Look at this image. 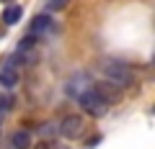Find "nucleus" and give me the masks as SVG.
<instances>
[{"label":"nucleus","mask_w":155,"mask_h":149,"mask_svg":"<svg viewBox=\"0 0 155 149\" xmlns=\"http://www.w3.org/2000/svg\"><path fill=\"white\" fill-rule=\"evenodd\" d=\"M11 108H13V95L11 93H3V95H0V116L8 113Z\"/></svg>","instance_id":"9"},{"label":"nucleus","mask_w":155,"mask_h":149,"mask_svg":"<svg viewBox=\"0 0 155 149\" xmlns=\"http://www.w3.org/2000/svg\"><path fill=\"white\" fill-rule=\"evenodd\" d=\"M34 149H52V147L47 141H36V144H34Z\"/></svg>","instance_id":"14"},{"label":"nucleus","mask_w":155,"mask_h":149,"mask_svg":"<svg viewBox=\"0 0 155 149\" xmlns=\"http://www.w3.org/2000/svg\"><path fill=\"white\" fill-rule=\"evenodd\" d=\"M11 147L13 149H31V134L23 131V129H21V131H16L11 136Z\"/></svg>","instance_id":"7"},{"label":"nucleus","mask_w":155,"mask_h":149,"mask_svg":"<svg viewBox=\"0 0 155 149\" xmlns=\"http://www.w3.org/2000/svg\"><path fill=\"white\" fill-rule=\"evenodd\" d=\"M57 131H60V136H65V139H78L80 134H83V116H78V113L65 116L62 123L57 126Z\"/></svg>","instance_id":"3"},{"label":"nucleus","mask_w":155,"mask_h":149,"mask_svg":"<svg viewBox=\"0 0 155 149\" xmlns=\"http://www.w3.org/2000/svg\"><path fill=\"white\" fill-rule=\"evenodd\" d=\"M60 149H67V147H60Z\"/></svg>","instance_id":"16"},{"label":"nucleus","mask_w":155,"mask_h":149,"mask_svg":"<svg viewBox=\"0 0 155 149\" xmlns=\"http://www.w3.org/2000/svg\"><path fill=\"white\" fill-rule=\"evenodd\" d=\"M98 141H101V134H93V139H88V141H85V149H93Z\"/></svg>","instance_id":"12"},{"label":"nucleus","mask_w":155,"mask_h":149,"mask_svg":"<svg viewBox=\"0 0 155 149\" xmlns=\"http://www.w3.org/2000/svg\"><path fill=\"white\" fill-rule=\"evenodd\" d=\"M21 16H23V8L21 5H5V11H3V23H8V26H16L18 21H21Z\"/></svg>","instance_id":"6"},{"label":"nucleus","mask_w":155,"mask_h":149,"mask_svg":"<svg viewBox=\"0 0 155 149\" xmlns=\"http://www.w3.org/2000/svg\"><path fill=\"white\" fill-rule=\"evenodd\" d=\"M67 3H70V0H49V8H52V11H62Z\"/></svg>","instance_id":"11"},{"label":"nucleus","mask_w":155,"mask_h":149,"mask_svg":"<svg viewBox=\"0 0 155 149\" xmlns=\"http://www.w3.org/2000/svg\"><path fill=\"white\" fill-rule=\"evenodd\" d=\"M34 44H36V39H34V36H26V39L21 41V44H18V51H26V49H34Z\"/></svg>","instance_id":"10"},{"label":"nucleus","mask_w":155,"mask_h":149,"mask_svg":"<svg viewBox=\"0 0 155 149\" xmlns=\"http://www.w3.org/2000/svg\"><path fill=\"white\" fill-rule=\"evenodd\" d=\"M78 103H80V108L88 113V116H93V118H101V116H106V105L101 103L96 95H91V90H85L80 98H78Z\"/></svg>","instance_id":"4"},{"label":"nucleus","mask_w":155,"mask_h":149,"mask_svg":"<svg viewBox=\"0 0 155 149\" xmlns=\"http://www.w3.org/2000/svg\"><path fill=\"white\" fill-rule=\"evenodd\" d=\"M54 131H57L54 123H44V129H41V134H54Z\"/></svg>","instance_id":"13"},{"label":"nucleus","mask_w":155,"mask_h":149,"mask_svg":"<svg viewBox=\"0 0 155 149\" xmlns=\"http://www.w3.org/2000/svg\"><path fill=\"white\" fill-rule=\"evenodd\" d=\"M88 90H91V95H96V98H98L101 103L106 105V108L122 100V90L116 88V85L106 82V80H98V82H91V88H88Z\"/></svg>","instance_id":"2"},{"label":"nucleus","mask_w":155,"mask_h":149,"mask_svg":"<svg viewBox=\"0 0 155 149\" xmlns=\"http://www.w3.org/2000/svg\"><path fill=\"white\" fill-rule=\"evenodd\" d=\"M16 82H18V72L13 70V67H3V70H0V85L11 90Z\"/></svg>","instance_id":"8"},{"label":"nucleus","mask_w":155,"mask_h":149,"mask_svg":"<svg viewBox=\"0 0 155 149\" xmlns=\"http://www.w3.org/2000/svg\"><path fill=\"white\" fill-rule=\"evenodd\" d=\"M0 3H5V5H13V3H16V0H0Z\"/></svg>","instance_id":"15"},{"label":"nucleus","mask_w":155,"mask_h":149,"mask_svg":"<svg viewBox=\"0 0 155 149\" xmlns=\"http://www.w3.org/2000/svg\"><path fill=\"white\" fill-rule=\"evenodd\" d=\"M52 28H54V21H52V16H47V13H41V16H36L31 21V26H28V36H47V33H52Z\"/></svg>","instance_id":"5"},{"label":"nucleus","mask_w":155,"mask_h":149,"mask_svg":"<svg viewBox=\"0 0 155 149\" xmlns=\"http://www.w3.org/2000/svg\"><path fill=\"white\" fill-rule=\"evenodd\" d=\"M104 75H106V82L116 85V88L122 90V88H129V85L134 82V72L129 70L127 64H122V62H104Z\"/></svg>","instance_id":"1"}]
</instances>
